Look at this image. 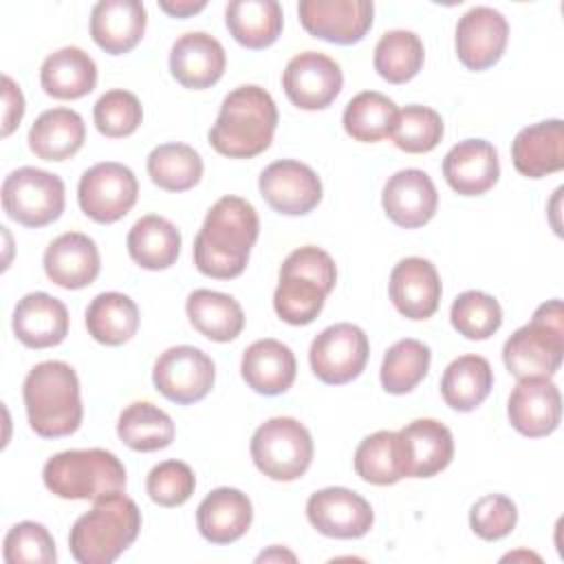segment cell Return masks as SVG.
<instances>
[{"instance_id": "6da1fadb", "label": "cell", "mask_w": 564, "mask_h": 564, "mask_svg": "<svg viewBox=\"0 0 564 564\" xmlns=\"http://www.w3.org/2000/svg\"><path fill=\"white\" fill-rule=\"evenodd\" d=\"M260 234L256 207L240 196H223L207 212L194 240L196 269L216 280L238 278Z\"/></svg>"}, {"instance_id": "7a4b0ae2", "label": "cell", "mask_w": 564, "mask_h": 564, "mask_svg": "<svg viewBox=\"0 0 564 564\" xmlns=\"http://www.w3.org/2000/svg\"><path fill=\"white\" fill-rule=\"evenodd\" d=\"M275 128L278 106L273 97L256 84H245L223 99L216 123L207 137L218 154L251 159L271 145Z\"/></svg>"}, {"instance_id": "3957f363", "label": "cell", "mask_w": 564, "mask_h": 564, "mask_svg": "<svg viewBox=\"0 0 564 564\" xmlns=\"http://www.w3.org/2000/svg\"><path fill=\"white\" fill-rule=\"evenodd\" d=\"M22 399L31 430L42 438H62L79 430L84 419L79 379L66 361L33 366L22 386Z\"/></svg>"}, {"instance_id": "277c9868", "label": "cell", "mask_w": 564, "mask_h": 564, "mask_svg": "<svg viewBox=\"0 0 564 564\" xmlns=\"http://www.w3.org/2000/svg\"><path fill=\"white\" fill-rule=\"evenodd\" d=\"M141 511L123 491L95 500L93 509L79 516L68 535L70 555L79 564H110L139 535Z\"/></svg>"}, {"instance_id": "5b68a950", "label": "cell", "mask_w": 564, "mask_h": 564, "mask_svg": "<svg viewBox=\"0 0 564 564\" xmlns=\"http://www.w3.org/2000/svg\"><path fill=\"white\" fill-rule=\"evenodd\" d=\"M335 282L337 267L324 249L306 245L291 251L280 267V282L273 293L278 317L293 326L311 324L322 313Z\"/></svg>"}, {"instance_id": "8992f818", "label": "cell", "mask_w": 564, "mask_h": 564, "mask_svg": "<svg viewBox=\"0 0 564 564\" xmlns=\"http://www.w3.org/2000/svg\"><path fill=\"white\" fill-rule=\"evenodd\" d=\"M44 485L64 500H97L126 489V467L108 449H66L51 456L42 469Z\"/></svg>"}, {"instance_id": "52a82bcc", "label": "cell", "mask_w": 564, "mask_h": 564, "mask_svg": "<svg viewBox=\"0 0 564 564\" xmlns=\"http://www.w3.org/2000/svg\"><path fill=\"white\" fill-rule=\"evenodd\" d=\"M564 357L562 300L540 304L533 319L520 326L502 346V361L516 379L553 377Z\"/></svg>"}, {"instance_id": "ba28073f", "label": "cell", "mask_w": 564, "mask_h": 564, "mask_svg": "<svg viewBox=\"0 0 564 564\" xmlns=\"http://www.w3.org/2000/svg\"><path fill=\"white\" fill-rule=\"evenodd\" d=\"M251 458L271 480L291 482L306 474L313 460L311 432L293 416H273L251 436Z\"/></svg>"}, {"instance_id": "9c48e42d", "label": "cell", "mask_w": 564, "mask_h": 564, "mask_svg": "<svg viewBox=\"0 0 564 564\" xmlns=\"http://www.w3.org/2000/svg\"><path fill=\"white\" fill-rule=\"evenodd\" d=\"M64 203V181L40 167H18L2 183V209L24 227L51 225L62 216Z\"/></svg>"}, {"instance_id": "30bf717a", "label": "cell", "mask_w": 564, "mask_h": 564, "mask_svg": "<svg viewBox=\"0 0 564 564\" xmlns=\"http://www.w3.org/2000/svg\"><path fill=\"white\" fill-rule=\"evenodd\" d=\"M139 183L134 172L117 161L88 167L77 185V203L95 223L110 225L123 218L137 203Z\"/></svg>"}, {"instance_id": "8fae6325", "label": "cell", "mask_w": 564, "mask_h": 564, "mask_svg": "<svg viewBox=\"0 0 564 564\" xmlns=\"http://www.w3.org/2000/svg\"><path fill=\"white\" fill-rule=\"evenodd\" d=\"M368 335L348 322L324 328L311 344L308 361L313 375L328 383L341 386L357 379L368 361Z\"/></svg>"}, {"instance_id": "7c38bea8", "label": "cell", "mask_w": 564, "mask_h": 564, "mask_svg": "<svg viewBox=\"0 0 564 564\" xmlns=\"http://www.w3.org/2000/svg\"><path fill=\"white\" fill-rule=\"evenodd\" d=\"M152 381L167 401L189 405L209 394L216 381V366L196 346H172L154 361Z\"/></svg>"}, {"instance_id": "4fadbf2b", "label": "cell", "mask_w": 564, "mask_h": 564, "mask_svg": "<svg viewBox=\"0 0 564 564\" xmlns=\"http://www.w3.org/2000/svg\"><path fill=\"white\" fill-rule=\"evenodd\" d=\"M297 15L308 35L348 46L370 31L375 4L370 0H302Z\"/></svg>"}, {"instance_id": "5bb4252c", "label": "cell", "mask_w": 564, "mask_h": 564, "mask_svg": "<svg viewBox=\"0 0 564 564\" xmlns=\"http://www.w3.org/2000/svg\"><path fill=\"white\" fill-rule=\"evenodd\" d=\"M341 86L344 75L339 64L317 51H304L291 57L282 73V88L289 101L302 110L328 108Z\"/></svg>"}, {"instance_id": "9a60e30c", "label": "cell", "mask_w": 564, "mask_h": 564, "mask_svg": "<svg viewBox=\"0 0 564 564\" xmlns=\"http://www.w3.org/2000/svg\"><path fill=\"white\" fill-rule=\"evenodd\" d=\"M306 518L326 538H364L375 522L370 502L352 489L326 487L306 500Z\"/></svg>"}, {"instance_id": "2e32d148", "label": "cell", "mask_w": 564, "mask_h": 564, "mask_svg": "<svg viewBox=\"0 0 564 564\" xmlns=\"http://www.w3.org/2000/svg\"><path fill=\"white\" fill-rule=\"evenodd\" d=\"M267 205L284 216H304L322 200V181L306 163L282 159L267 165L258 178Z\"/></svg>"}, {"instance_id": "e0dca14e", "label": "cell", "mask_w": 564, "mask_h": 564, "mask_svg": "<svg viewBox=\"0 0 564 564\" xmlns=\"http://www.w3.org/2000/svg\"><path fill=\"white\" fill-rule=\"evenodd\" d=\"M509 423L529 438L549 436L562 419V394L551 377L518 379L507 405Z\"/></svg>"}, {"instance_id": "ac0fdd59", "label": "cell", "mask_w": 564, "mask_h": 564, "mask_svg": "<svg viewBox=\"0 0 564 564\" xmlns=\"http://www.w3.org/2000/svg\"><path fill=\"white\" fill-rule=\"evenodd\" d=\"M403 478H430L454 458V436L436 419H416L397 432Z\"/></svg>"}, {"instance_id": "d6986e66", "label": "cell", "mask_w": 564, "mask_h": 564, "mask_svg": "<svg viewBox=\"0 0 564 564\" xmlns=\"http://www.w3.org/2000/svg\"><path fill=\"white\" fill-rule=\"evenodd\" d=\"M507 40V18L491 7H474L458 20L454 44L465 68L485 70L502 57Z\"/></svg>"}, {"instance_id": "ffe728a7", "label": "cell", "mask_w": 564, "mask_h": 564, "mask_svg": "<svg viewBox=\"0 0 564 564\" xmlns=\"http://www.w3.org/2000/svg\"><path fill=\"white\" fill-rule=\"evenodd\" d=\"M381 203L386 216L394 225L403 229H416L434 218L438 207V192L423 170L408 167L394 172L386 181Z\"/></svg>"}, {"instance_id": "44dd1931", "label": "cell", "mask_w": 564, "mask_h": 564, "mask_svg": "<svg viewBox=\"0 0 564 564\" xmlns=\"http://www.w3.org/2000/svg\"><path fill=\"white\" fill-rule=\"evenodd\" d=\"M441 278L436 267L425 258H403L394 264L388 293L394 308L408 319H427L441 302Z\"/></svg>"}, {"instance_id": "7402d4cb", "label": "cell", "mask_w": 564, "mask_h": 564, "mask_svg": "<svg viewBox=\"0 0 564 564\" xmlns=\"http://www.w3.org/2000/svg\"><path fill=\"white\" fill-rule=\"evenodd\" d=\"M227 55L223 44L205 33L192 31L181 35L170 51V73L172 77L192 90H203L214 86L225 73Z\"/></svg>"}, {"instance_id": "603a6c76", "label": "cell", "mask_w": 564, "mask_h": 564, "mask_svg": "<svg viewBox=\"0 0 564 564\" xmlns=\"http://www.w3.org/2000/svg\"><path fill=\"white\" fill-rule=\"evenodd\" d=\"M443 176L456 194L480 196L498 183V150L485 139L458 141L443 159Z\"/></svg>"}, {"instance_id": "cb8c5ba5", "label": "cell", "mask_w": 564, "mask_h": 564, "mask_svg": "<svg viewBox=\"0 0 564 564\" xmlns=\"http://www.w3.org/2000/svg\"><path fill=\"white\" fill-rule=\"evenodd\" d=\"M44 273L62 289H84L99 275L101 260L93 238L79 231L57 236L44 251Z\"/></svg>"}, {"instance_id": "d4e9b609", "label": "cell", "mask_w": 564, "mask_h": 564, "mask_svg": "<svg viewBox=\"0 0 564 564\" xmlns=\"http://www.w3.org/2000/svg\"><path fill=\"white\" fill-rule=\"evenodd\" d=\"M148 11L139 0H99L90 11V35L95 44L110 53H130L143 37Z\"/></svg>"}, {"instance_id": "484cf974", "label": "cell", "mask_w": 564, "mask_h": 564, "mask_svg": "<svg viewBox=\"0 0 564 564\" xmlns=\"http://www.w3.org/2000/svg\"><path fill=\"white\" fill-rule=\"evenodd\" d=\"M13 333L26 348H51L68 335V311L62 300L35 291L13 308Z\"/></svg>"}, {"instance_id": "4316f807", "label": "cell", "mask_w": 564, "mask_h": 564, "mask_svg": "<svg viewBox=\"0 0 564 564\" xmlns=\"http://www.w3.org/2000/svg\"><path fill=\"white\" fill-rule=\"evenodd\" d=\"M253 520V507L247 494L234 487H218L203 498L196 509V527L212 544H231L240 540Z\"/></svg>"}, {"instance_id": "83f0119b", "label": "cell", "mask_w": 564, "mask_h": 564, "mask_svg": "<svg viewBox=\"0 0 564 564\" xmlns=\"http://www.w3.org/2000/svg\"><path fill=\"white\" fill-rule=\"evenodd\" d=\"M240 375L245 383L264 397L286 392L297 375L293 350L278 339H258L245 352L240 361Z\"/></svg>"}, {"instance_id": "f1b7e54d", "label": "cell", "mask_w": 564, "mask_h": 564, "mask_svg": "<svg viewBox=\"0 0 564 564\" xmlns=\"http://www.w3.org/2000/svg\"><path fill=\"white\" fill-rule=\"evenodd\" d=\"M513 167L529 178H542L564 167V123L549 119L522 128L511 143Z\"/></svg>"}, {"instance_id": "f546056e", "label": "cell", "mask_w": 564, "mask_h": 564, "mask_svg": "<svg viewBox=\"0 0 564 564\" xmlns=\"http://www.w3.org/2000/svg\"><path fill=\"white\" fill-rule=\"evenodd\" d=\"M86 139V126L79 112L70 108L44 110L29 130V148L37 159L66 161L79 152Z\"/></svg>"}, {"instance_id": "4dcf8cb0", "label": "cell", "mask_w": 564, "mask_h": 564, "mask_svg": "<svg viewBox=\"0 0 564 564\" xmlns=\"http://www.w3.org/2000/svg\"><path fill=\"white\" fill-rule=\"evenodd\" d=\"M40 84L55 99H79L95 90L97 64L82 48L64 46L42 62Z\"/></svg>"}, {"instance_id": "1f68e13d", "label": "cell", "mask_w": 564, "mask_h": 564, "mask_svg": "<svg viewBox=\"0 0 564 564\" xmlns=\"http://www.w3.org/2000/svg\"><path fill=\"white\" fill-rule=\"evenodd\" d=\"M282 7L275 0H234L225 9L231 37L251 51L271 46L282 33Z\"/></svg>"}, {"instance_id": "d6a6232c", "label": "cell", "mask_w": 564, "mask_h": 564, "mask_svg": "<svg viewBox=\"0 0 564 564\" xmlns=\"http://www.w3.org/2000/svg\"><path fill=\"white\" fill-rule=\"evenodd\" d=\"M130 258L148 271L170 269L181 253V231L167 218L148 214L141 216L128 231Z\"/></svg>"}, {"instance_id": "836d02e7", "label": "cell", "mask_w": 564, "mask_h": 564, "mask_svg": "<svg viewBox=\"0 0 564 564\" xmlns=\"http://www.w3.org/2000/svg\"><path fill=\"white\" fill-rule=\"evenodd\" d=\"M192 326L212 341H231L245 328V313L236 297L209 289H196L185 302Z\"/></svg>"}, {"instance_id": "e575fe53", "label": "cell", "mask_w": 564, "mask_h": 564, "mask_svg": "<svg viewBox=\"0 0 564 564\" xmlns=\"http://www.w3.org/2000/svg\"><path fill=\"white\" fill-rule=\"evenodd\" d=\"M86 328L95 341L104 346H121L139 330V308L126 293H99L86 308Z\"/></svg>"}, {"instance_id": "d590c367", "label": "cell", "mask_w": 564, "mask_h": 564, "mask_svg": "<svg viewBox=\"0 0 564 564\" xmlns=\"http://www.w3.org/2000/svg\"><path fill=\"white\" fill-rule=\"evenodd\" d=\"M494 388V370L480 355L456 357L441 377V394L456 412L476 410Z\"/></svg>"}, {"instance_id": "8d00e7d4", "label": "cell", "mask_w": 564, "mask_h": 564, "mask_svg": "<svg viewBox=\"0 0 564 564\" xmlns=\"http://www.w3.org/2000/svg\"><path fill=\"white\" fill-rule=\"evenodd\" d=\"M117 434L134 452H156L174 441V423L167 412L150 401L130 403L117 421Z\"/></svg>"}, {"instance_id": "74e56055", "label": "cell", "mask_w": 564, "mask_h": 564, "mask_svg": "<svg viewBox=\"0 0 564 564\" xmlns=\"http://www.w3.org/2000/svg\"><path fill=\"white\" fill-rule=\"evenodd\" d=\"M397 115L399 110L390 97L377 90H364L346 104L341 121L355 141L375 143L392 134Z\"/></svg>"}, {"instance_id": "f35d334b", "label": "cell", "mask_w": 564, "mask_h": 564, "mask_svg": "<svg viewBox=\"0 0 564 564\" xmlns=\"http://www.w3.org/2000/svg\"><path fill=\"white\" fill-rule=\"evenodd\" d=\"M425 59L423 42L414 31H386L375 46V70L390 84H405L421 70Z\"/></svg>"}, {"instance_id": "ab89813d", "label": "cell", "mask_w": 564, "mask_h": 564, "mask_svg": "<svg viewBox=\"0 0 564 564\" xmlns=\"http://www.w3.org/2000/svg\"><path fill=\"white\" fill-rule=\"evenodd\" d=\"M148 174L165 192H187L203 176V159L187 143H163L148 154Z\"/></svg>"}, {"instance_id": "60d3db41", "label": "cell", "mask_w": 564, "mask_h": 564, "mask_svg": "<svg viewBox=\"0 0 564 564\" xmlns=\"http://www.w3.org/2000/svg\"><path fill=\"white\" fill-rule=\"evenodd\" d=\"M432 361L430 346L405 337L392 344L381 364V386L390 394H405L412 392L427 375Z\"/></svg>"}, {"instance_id": "b9f144b4", "label": "cell", "mask_w": 564, "mask_h": 564, "mask_svg": "<svg viewBox=\"0 0 564 564\" xmlns=\"http://www.w3.org/2000/svg\"><path fill=\"white\" fill-rule=\"evenodd\" d=\"M355 471L370 485H394L403 478L399 436L392 430H379L366 436L355 449Z\"/></svg>"}, {"instance_id": "7bdbcfd3", "label": "cell", "mask_w": 564, "mask_h": 564, "mask_svg": "<svg viewBox=\"0 0 564 564\" xmlns=\"http://www.w3.org/2000/svg\"><path fill=\"white\" fill-rule=\"evenodd\" d=\"M452 326L471 341L489 339L502 326V308L496 297L482 291H463L449 311Z\"/></svg>"}, {"instance_id": "ee69618b", "label": "cell", "mask_w": 564, "mask_h": 564, "mask_svg": "<svg viewBox=\"0 0 564 564\" xmlns=\"http://www.w3.org/2000/svg\"><path fill=\"white\" fill-rule=\"evenodd\" d=\"M390 137L399 150L408 154H423L441 143L443 119L436 110L412 104L399 110Z\"/></svg>"}, {"instance_id": "f6af8a7d", "label": "cell", "mask_w": 564, "mask_h": 564, "mask_svg": "<svg viewBox=\"0 0 564 564\" xmlns=\"http://www.w3.org/2000/svg\"><path fill=\"white\" fill-rule=\"evenodd\" d=\"M93 119H95V128L104 137L121 139V137H130L141 126L143 108L134 93L115 88L104 93L97 99L93 108Z\"/></svg>"}, {"instance_id": "bcb514c9", "label": "cell", "mask_w": 564, "mask_h": 564, "mask_svg": "<svg viewBox=\"0 0 564 564\" xmlns=\"http://www.w3.org/2000/svg\"><path fill=\"white\" fill-rule=\"evenodd\" d=\"M2 557L7 564H53L57 560L55 540L44 524L24 520L4 535Z\"/></svg>"}, {"instance_id": "7dc6e473", "label": "cell", "mask_w": 564, "mask_h": 564, "mask_svg": "<svg viewBox=\"0 0 564 564\" xmlns=\"http://www.w3.org/2000/svg\"><path fill=\"white\" fill-rule=\"evenodd\" d=\"M196 476L183 460H163L154 465L145 478V491L152 502L161 507H181L192 498Z\"/></svg>"}, {"instance_id": "c3c4849f", "label": "cell", "mask_w": 564, "mask_h": 564, "mask_svg": "<svg viewBox=\"0 0 564 564\" xmlns=\"http://www.w3.org/2000/svg\"><path fill=\"white\" fill-rule=\"evenodd\" d=\"M518 522V507L505 494H487L478 498L469 509V527L471 531L487 540H502L507 538Z\"/></svg>"}, {"instance_id": "681fc988", "label": "cell", "mask_w": 564, "mask_h": 564, "mask_svg": "<svg viewBox=\"0 0 564 564\" xmlns=\"http://www.w3.org/2000/svg\"><path fill=\"white\" fill-rule=\"evenodd\" d=\"M2 130L0 134L2 137H9L22 121L24 117V95L20 90V86L9 77L4 75L2 77Z\"/></svg>"}, {"instance_id": "f907efd6", "label": "cell", "mask_w": 564, "mask_h": 564, "mask_svg": "<svg viewBox=\"0 0 564 564\" xmlns=\"http://www.w3.org/2000/svg\"><path fill=\"white\" fill-rule=\"evenodd\" d=\"M159 7H161V11H165L172 18H189L198 11H203L207 7V2L205 0H198V2H194V0H161Z\"/></svg>"}, {"instance_id": "816d5d0a", "label": "cell", "mask_w": 564, "mask_h": 564, "mask_svg": "<svg viewBox=\"0 0 564 564\" xmlns=\"http://www.w3.org/2000/svg\"><path fill=\"white\" fill-rule=\"evenodd\" d=\"M282 560L295 562V555L291 551H286V549H280V546H271L269 551L258 555V562H282Z\"/></svg>"}]
</instances>
